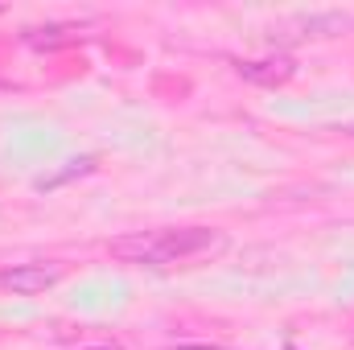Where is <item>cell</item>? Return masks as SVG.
Segmentation results:
<instances>
[{"label": "cell", "instance_id": "cell-1", "mask_svg": "<svg viewBox=\"0 0 354 350\" xmlns=\"http://www.w3.org/2000/svg\"><path fill=\"white\" fill-rule=\"evenodd\" d=\"M227 252V235L218 227H161L140 231L111 243V256L140 268H169V264H194Z\"/></svg>", "mask_w": 354, "mask_h": 350}, {"label": "cell", "instance_id": "cell-2", "mask_svg": "<svg viewBox=\"0 0 354 350\" xmlns=\"http://www.w3.org/2000/svg\"><path fill=\"white\" fill-rule=\"evenodd\" d=\"M354 29L346 12H309V17H292L280 29H272V42H322V37H338Z\"/></svg>", "mask_w": 354, "mask_h": 350}, {"label": "cell", "instance_id": "cell-3", "mask_svg": "<svg viewBox=\"0 0 354 350\" xmlns=\"http://www.w3.org/2000/svg\"><path fill=\"white\" fill-rule=\"evenodd\" d=\"M62 280V264H17L0 272V284L17 297H37Z\"/></svg>", "mask_w": 354, "mask_h": 350}, {"label": "cell", "instance_id": "cell-4", "mask_svg": "<svg viewBox=\"0 0 354 350\" xmlns=\"http://www.w3.org/2000/svg\"><path fill=\"white\" fill-rule=\"evenodd\" d=\"M235 71H239V79H248L256 87H284L297 75V62L288 54H268V58H248V62L239 58Z\"/></svg>", "mask_w": 354, "mask_h": 350}, {"label": "cell", "instance_id": "cell-5", "mask_svg": "<svg viewBox=\"0 0 354 350\" xmlns=\"http://www.w3.org/2000/svg\"><path fill=\"white\" fill-rule=\"evenodd\" d=\"M79 25H41V29H25V46L33 50H58L66 42H75Z\"/></svg>", "mask_w": 354, "mask_h": 350}, {"label": "cell", "instance_id": "cell-6", "mask_svg": "<svg viewBox=\"0 0 354 350\" xmlns=\"http://www.w3.org/2000/svg\"><path fill=\"white\" fill-rule=\"evenodd\" d=\"M174 350H223V347H206V342H198V347H174Z\"/></svg>", "mask_w": 354, "mask_h": 350}, {"label": "cell", "instance_id": "cell-7", "mask_svg": "<svg viewBox=\"0 0 354 350\" xmlns=\"http://www.w3.org/2000/svg\"><path fill=\"white\" fill-rule=\"evenodd\" d=\"M87 350H124V347H115V342H107V347H87Z\"/></svg>", "mask_w": 354, "mask_h": 350}, {"label": "cell", "instance_id": "cell-8", "mask_svg": "<svg viewBox=\"0 0 354 350\" xmlns=\"http://www.w3.org/2000/svg\"><path fill=\"white\" fill-rule=\"evenodd\" d=\"M0 12H4V8H0Z\"/></svg>", "mask_w": 354, "mask_h": 350}]
</instances>
